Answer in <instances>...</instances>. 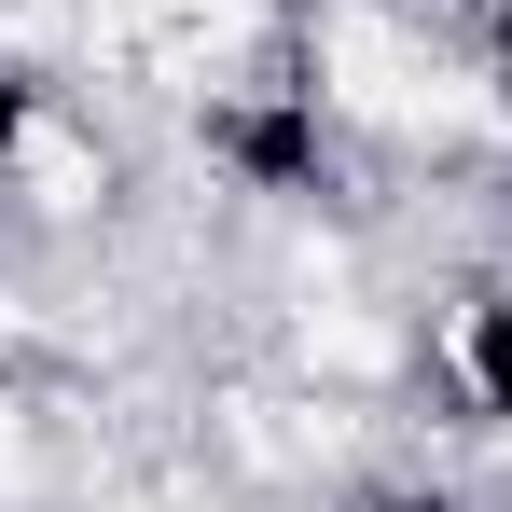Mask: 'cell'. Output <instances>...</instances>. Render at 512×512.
<instances>
[{"label": "cell", "instance_id": "obj_1", "mask_svg": "<svg viewBox=\"0 0 512 512\" xmlns=\"http://www.w3.org/2000/svg\"><path fill=\"white\" fill-rule=\"evenodd\" d=\"M180 139H194V167L222 180L236 208H333L346 194V139L333 97L305 84V56L277 42V56H250V70H222V84L180 111Z\"/></svg>", "mask_w": 512, "mask_h": 512}, {"label": "cell", "instance_id": "obj_2", "mask_svg": "<svg viewBox=\"0 0 512 512\" xmlns=\"http://www.w3.org/2000/svg\"><path fill=\"white\" fill-rule=\"evenodd\" d=\"M416 402L443 416L457 457H512V250L457 263L416 305Z\"/></svg>", "mask_w": 512, "mask_h": 512}, {"label": "cell", "instance_id": "obj_3", "mask_svg": "<svg viewBox=\"0 0 512 512\" xmlns=\"http://www.w3.org/2000/svg\"><path fill=\"white\" fill-rule=\"evenodd\" d=\"M111 222H125V139L97 125L84 84H56L28 111L14 167H0V236H28V250H97Z\"/></svg>", "mask_w": 512, "mask_h": 512}]
</instances>
